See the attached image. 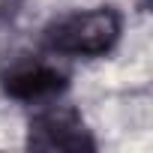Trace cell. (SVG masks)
I'll return each instance as SVG.
<instances>
[{"instance_id": "1", "label": "cell", "mask_w": 153, "mask_h": 153, "mask_svg": "<svg viewBox=\"0 0 153 153\" xmlns=\"http://www.w3.org/2000/svg\"><path fill=\"white\" fill-rule=\"evenodd\" d=\"M120 39V15L111 6L72 12L45 27V48L72 57H99Z\"/></svg>"}, {"instance_id": "2", "label": "cell", "mask_w": 153, "mask_h": 153, "mask_svg": "<svg viewBox=\"0 0 153 153\" xmlns=\"http://www.w3.org/2000/svg\"><path fill=\"white\" fill-rule=\"evenodd\" d=\"M0 87L21 102H45L66 90V72L42 57L15 54L0 66Z\"/></svg>"}, {"instance_id": "3", "label": "cell", "mask_w": 153, "mask_h": 153, "mask_svg": "<svg viewBox=\"0 0 153 153\" xmlns=\"http://www.w3.org/2000/svg\"><path fill=\"white\" fill-rule=\"evenodd\" d=\"M27 147L30 150L81 153V150H96V141H93L90 129L84 126L81 114L75 108H69V105H51V108H42L30 120Z\"/></svg>"}, {"instance_id": "4", "label": "cell", "mask_w": 153, "mask_h": 153, "mask_svg": "<svg viewBox=\"0 0 153 153\" xmlns=\"http://www.w3.org/2000/svg\"><path fill=\"white\" fill-rule=\"evenodd\" d=\"M24 0H0V21H6V18H15L18 9H21Z\"/></svg>"}, {"instance_id": "5", "label": "cell", "mask_w": 153, "mask_h": 153, "mask_svg": "<svg viewBox=\"0 0 153 153\" xmlns=\"http://www.w3.org/2000/svg\"><path fill=\"white\" fill-rule=\"evenodd\" d=\"M141 3H144V6H147V3H150V0H141Z\"/></svg>"}]
</instances>
